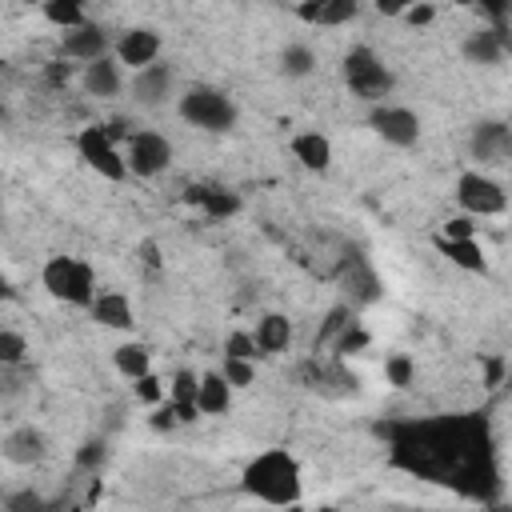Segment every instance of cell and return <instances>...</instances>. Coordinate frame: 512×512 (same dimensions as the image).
<instances>
[{"label": "cell", "mask_w": 512, "mask_h": 512, "mask_svg": "<svg viewBox=\"0 0 512 512\" xmlns=\"http://www.w3.org/2000/svg\"><path fill=\"white\" fill-rule=\"evenodd\" d=\"M92 320L104 324V328H116V332H128L132 328V300L124 292H96V300L88 304Z\"/></svg>", "instance_id": "cell-16"}, {"label": "cell", "mask_w": 512, "mask_h": 512, "mask_svg": "<svg viewBox=\"0 0 512 512\" xmlns=\"http://www.w3.org/2000/svg\"><path fill=\"white\" fill-rule=\"evenodd\" d=\"M256 348H260V356H276V352H284L288 348V340H292V324H288V316H280V312H268V316H260L256 320Z\"/></svg>", "instance_id": "cell-21"}, {"label": "cell", "mask_w": 512, "mask_h": 512, "mask_svg": "<svg viewBox=\"0 0 512 512\" xmlns=\"http://www.w3.org/2000/svg\"><path fill=\"white\" fill-rule=\"evenodd\" d=\"M240 484H244L248 496L284 508V504H296L300 500V464L284 448H264L260 456H252L244 464Z\"/></svg>", "instance_id": "cell-1"}, {"label": "cell", "mask_w": 512, "mask_h": 512, "mask_svg": "<svg viewBox=\"0 0 512 512\" xmlns=\"http://www.w3.org/2000/svg\"><path fill=\"white\" fill-rule=\"evenodd\" d=\"M40 284L52 300H64L76 308H88L96 300V272L80 256H52L40 272Z\"/></svg>", "instance_id": "cell-2"}, {"label": "cell", "mask_w": 512, "mask_h": 512, "mask_svg": "<svg viewBox=\"0 0 512 512\" xmlns=\"http://www.w3.org/2000/svg\"><path fill=\"white\" fill-rule=\"evenodd\" d=\"M184 200L188 204H196L208 220H224V216H232L236 208H240V196L236 192H224V188H208V184H196V188H188L184 192Z\"/></svg>", "instance_id": "cell-19"}, {"label": "cell", "mask_w": 512, "mask_h": 512, "mask_svg": "<svg viewBox=\"0 0 512 512\" xmlns=\"http://www.w3.org/2000/svg\"><path fill=\"white\" fill-rule=\"evenodd\" d=\"M148 424L156 428V432H168L172 424H180V416H176V404L168 400V404H156V412L148 416Z\"/></svg>", "instance_id": "cell-35"}, {"label": "cell", "mask_w": 512, "mask_h": 512, "mask_svg": "<svg viewBox=\"0 0 512 512\" xmlns=\"http://www.w3.org/2000/svg\"><path fill=\"white\" fill-rule=\"evenodd\" d=\"M24 352H28L24 336H20V332H12V328H4V332H0V364H20V360H24Z\"/></svg>", "instance_id": "cell-30"}, {"label": "cell", "mask_w": 512, "mask_h": 512, "mask_svg": "<svg viewBox=\"0 0 512 512\" xmlns=\"http://www.w3.org/2000/svg\"><path fill=\"white\" fill-rule=\"evenodd\" d=\"M360 348H368V332H364L356 320H348L344 332L332 340V352H336V356H352V352H360Z\"/></svg>", "instance_id": "cell-26"}, {"label": "cell", "mask_w": 512, "mask_h": 512, "mask_svg": "<svg viewBox=\"0 0 512 512\" xmlns=\"http://www.w3.org/2000/svg\"><path fill=\"white\" fill-rule=\"evenodd\" d=\"M64 56H68V60H80V64H92V60L108 56V32H104L100 24L68 28V32H64Z\"/></svg>", "instance_id": "cell-11"}, {"label": "cell", "mask_w": 512, "mask_h": 512, "mask_svg": "<svg viewBox=\"0 0 512 512\" xmlns=\"http://www.w3.org/2000/svg\"><path fill=\"white\" fill-rule=\"evenodd\" d=\"M140 252H144V264H148V268H160V256H156V244H152V240H144Z\"/></svg>", "instance_id": "cell-41"}, {"label": "cell", "mask_w": 512, "mask_h": 512, "mask_svg": "<svg viewBox=\"0 0 512 512\" xmlns=\"http://www.w3.org/2000/svg\"><path fill=\"white\" fill-rule=\"evenodd\" d=\"M104 460V440H84L80 452H76V464L80 468H96Z\"/></svg>", "instance_id": "cell-36"}, {"label": "cell", "mask_w": 512, "mask_h": 512, "mask_svg": "<svg viewBox=\"0 0 512 512\" xmlns=\"http://www.w3.org/2000/svg\"><path fill=\"white\" fill-rule=\"evenodd\" d=\"M196 404L204 416H224L232 408V384L224 372H200V392H196Z\"/></svg>", "instance_id": "cell-20"}, {"label": "cell", "mask_w": 512, "mask_h": 512, "mask_svg": "<svg viewBox=\"0 0 512 512\" xmlns=\"http://www.w3.org/2000/svg\"><path fill=\"white\" fill-rule=\"evenodd\" d=\"M136 396H140L144 404H160V400H164V384H160L152 372H144V376L136 380Z\"/></svg>", "instance_id": "cell-34"}, {"label": "cell", "mask_w": 512, "mask_h": 512, "mask_svg": "<svg viewBox=\"0 0 512 512\" xmlns=\"http://www.w3.org/2000/svg\"><path fill=\"white\" fill-rule=\"evenodd\" d=\"M220 372L228 376V384H232V388H248V384L256 380L252 360H240V356H224V368H220Z\"/></svg>", "instance_id": "cell-28"}, {"label": "cell", "mask_w": 512, "mask_h": 512, "mask_svg": "<svg viewBox=\"0 0 512 512\" xmlns=\"http://www.w3.org/2000/svg\"><path fill=\"white\" fill-rule=\"evenodd\" d=\"M368 124H372V132H376L384 144H392V148H412V144L420 140V116H416L412 108H404V104H388V100L372 104Z\"/></svg>", "instance_id": "cell-7"}, {"label": "cell", "mask_w": 512, "mask_h": 512, "mask_svg": "<svg viewBox=\"0 0 512 512\" xmlns=\"http://www.w3.org/2000/svg\"><path fill=\"white\" fill-rule=\"evenodd\" d=\"M296 16L308 24H320V28H340L360 16V0H304L296 8Z\"/></svg>", "instance_id": "cell-13"}, {"label": "cell", "mask_w": 512, "mask_h": 512, "mask_svg": "<svg viewBox=\"0 0 512 512\" xmlns=\"http://www.w3.org/2000/svg\"><path fill=\"white\" fill-rule=\"evenodd\" d=\"M112 364H116L120 376L140 380L144 372H152V352H148V344H140V340H124V344L112 348Z\"/></svg>", "instance_id": "cell-22"}, {"label": "cell", "mask_w": 512, "mask_h": 512, "mask_svg": "<svg viewBox=\"0 0 512 512\" xmlns=\"http://www.w3.org/2000/svg\"><path fill=\"white\" fill-rule=\"evenodd\" d=\"M172 92V68L168 64H148L132 76V100L144 104V108H156L164 104V96Z\"/></svg>", "instance_id": "cell-14"}, {"label": "cell", "mask_w": 512, "mask_h": 512, "mask_svg": "<svg viewBox=\"0 0 512 512\" xmlns=\"http://www.w3.org/2000/svg\"><path fill=\"white\" fill-rule=\"evenodd\" d=\"M280 68H284V76H308L316 68V56L308 44H288L280 52Z\"/></svg>", "instance_id": "cell-25"}, {"label": "cell", "mask_w": 512, "mask_h": 512, "mask_svg": "<svg viewBox=\"0 0 512 512\" xmlns=\"http://www.w3.org/2000/svg\"><path fill=\"white\" fill-rule=\"evenodd\" d=\"M124 156H128L132 176H144V180H148V176H160V172L172 164V140H168L164 132L140 128V132H132Z\"/></svg>", "instance_id": "cell-8"}, {"label": "cell", "mask_w": 512, "mask_h": 512, "mask_svg": "<svg viewBox=\"0 0 512 512\" xmlns=\"http://www.w3.org/2000/svg\"><path fill=\"white\" fill-rule=\"evenodd\" d=\"M76 152H80V160L96 172V176H104V180H124L132 168H128V156H124V148H120V140L108 132V124H88V128H80L76 132Z\"/></svg>", "instance_id": "cell-5"}, {"label": "cell", "mask_w": 512, "mask_h": 512, "mask_svg": "<svg viewBox=\"0 0 512 512\" xmlns=\"http://www.w3.org/2000/svg\"><path fill=\"white\" fill-rule=\"evenodd\" d=\"M460 52H464L468 64H496V60L504 56V40H500L492 28H480V32H472V36L460 44Z\"/></svg>", "instance_id": "cell-23"}, {"label": "cell", "mask_w": 512, "mask_h": 512, "mask_svg": "<svg viewBox=\"0 0 512 512\" xmlns=\"http://www.w3.org/2000/svg\"><path fill=\"white\" fill-rule=\"evenodd\" d=\"M224 356L256 360V356H260V348H256V336H248V332H232V336L224 340Z\"/></svg>", "instance_id": "cell-32"}, {"label": "cell", "mask_w": 512, "mask_h": 512, "mask_svg": "<svg viewBox=\"0 0 512 512\" xmlns=\"http://www.w3.org/2000/svg\"><path fill=\"white\" fill-rule=\"evenodd\" d=\"M288 148L300 160V168H308V172H328V164H332V140L324 132H296L288 140Z\"/></svg>", "instance_id": "cell-15"}, {"label": "cell", "mask_w": 512, "mask_h": 512, "mask_svg": "<svg viewBox=\"0 0 512 512\" xmlns=\"http://www.w3.org/2000/svg\"><path fill=\"white\" fill-rule=\"evenodd\" d=\"M24 4H48V0H24Z\"/></svg>", "instance_id": "cell-43"}, {"label": "cell", "mask_w": 512, "mask_h": 512, "mask_svg": "<svg viewBox=\"0 0 512 512\" xmlns=\"http://www.w3.org/2000/svg\"><path fill=\"white\" fill-rule=\"evenodd\" d=\"M180 116L192 124V128H204V132H228L236 124V104L228 92L212 88V84H192L184 96H180Z\"/></svg>", "instance_id": "cell-4"}, {"label": "cell", "mask_w": 512, "mask_h": 512, "mask_svg": "<svg viewBox=\"0 0 512 512\" xmlns=\"http://www.w3.org/2000/svg\"><path fill=\"white\" fill-rule=\"evenodd\" d=\"M468 148H472V160L480 164H500L512 156V128L500 124V120H480L468 136Z\"/></svg>", "instance_id": "cell-9"}, {"label": "cell", "mask_w": 512, "mask_h": 512, "mask_svg": "<svg viewBox=\"0 0 512 512\" xmlns=\"http://www.w3.org/2000/svg\"><path fill=\"white\" fill-rule=\"evenodd\" d=\"M84 8H88V0H48V4H40L44 20L56 24V28H64V32L88 24V20H84Z\"/></svg>", "instance_id": "cell-24"}, {"label": "cell", "mask_w": 512, "mask_h": 512, "mask_svg": "<svg viewBox=\"0 0 512 512\" xmlns=\"http://www.w3.org/2000/svg\"><path fill=\"white\" fill-rule=\"evenodd\" d=\"M348 320H352V312H348L344 304H340V308H332V312H328V320H324V328H320V336H316V348H320V344H332V340L344 332V324H348Z\"/></svg>", "instance_id": "cell-31"}, {"label": "cell", "mask_w": 512, "mask_h": 512, "mask_svg": "<svg viewBox=\"0 0 512 512\" xmlns=\"http://www.w3.org/2000/svg\"><path fill=\"white\" fill-rule=\"evenodd\" d=\"M116 56H120V64H128L132 72L156 64V60H160V32H152V28H128V32L116 40Z\"/></svg>", "instance_id": "cell-10"}, {"label": "cell", "mask_w": 512, "mask_h": 512, "mask_svg": "<svg viewBox=\"0 0 512 512\" xmlns=\"http://www.w3.org/2000/svg\"><path fill=\"white\" fill-rule=\"evenodd\" d=\"M440 236H452V240H464V236H476V216H452L444 228H440Z\"/></svg>", "instance_id": "cell-33"}, {"label": "cell", "mask_w": 512, "mask_h": 512, "mask_svg": "<svg viewBox=\"0 0 512 512\" xmlns=\"http://www.w3.org/2000/svg\"><path fill=\"white\" fill-rule=\"evenodd\" d=\"M84 88L92 96H116L120 84H124V72H120V56H100L92 64H84Z\"/></svg>", "instance_id": "cell-18"}, {"label": "cell", "mask_w": 512, "mask_h": 512, "mask_svg": "<svg viewBox=\"0 0 512 512\" xmlns=\"http://www.w3.org/2000/svg\"><path fill=\"white\" fill-rule=\"evenodd\" d=\"M464 4H480V8H488L492 16H504V0H464Z\"/></svg>", "instance_id": "cell-42"}, {"label": "cell", "mask_w": 512, "mask_h": 512, "mask_svg": "<svg viewBox=\"0 0 512 512\" xmlns=\"http://www.w3.org/2000/svg\"><path fill=\"white\" fill-rule=\"evenodd\" d=\"M404 20H408L412 28H428V24L436 20V8H432V4H412V8L404 12Z\"/></svg>", "instance_id": "cell-37"}, {"label": "cell", "mask_w": 512, "mask_h": 512, "mask_svg": "<svg viewBox=\"0 0 512 512\" xmlns=\"http://www.w3.org/2000/svg\"><path fill=\"white\" fill-rule=\"evenodd\" d=\"M196 392H200V376L192 368H180L172 376V388H168V400H192L196 404Z\"/></svg>", "instance_id": "cell-29"}, {"label": "cell", "mask_w": 512, "mask_h": 512, "mask_svg": "<svg viewBox=\"0 0 512 512\" xmlns=\"http://www.w3.org/2000/svg\"><path fill=\"white\" fill-rule=\"evenodd\" d=\"M4 460L8 464H36L44 460V432L32 424H20L4 436Z\"/></svg>", "instance_id": "cell-17"}, {"label": "cell", "mask_w": 512, "mask_h": 512, "mask_svg": "<svg viewBox=\"0 0 512 512\" xmlns=\"http://www.w3.org/2000/svg\"><path fill=\"white\" fill-rule=\"evenodd\" d=\"M4 508H8V512H24V508H40V496H36V492H16V496H8V500H4Z\"/></svg>", "instance_id": "cell-38"}, {"label": "cell", "mask_w": 512, "mask_h": 512, "mask_svg": "<svg viewBox=\"0 0 512 512\" xmlns=\"http://www.w3.org/2000/svg\"><path fill=\"white\" fill-rule=\"evenodd\" d=\"M340 72H344L348 92L360 96V100H368V104H380V100L392 92V84H396L392 72H388V64H384L372 48H364V44H356V48L344 52Z\"/></svg>", "instance_id": "cell-3"}, {"label": "cell", "mask_w": 512, "mask_h": 512, "mask_svg": "<svg viewBox=\"0 0 512 512\" xmlns=\"http://www.w3.org/2000/svg\"><path fill=\"white\" fill-rule=\"evenodd\" d=\"M372 4H376L380 16H404L412 8V0H372Z\"/></svg>", "instance_id": "cell-39"}, {"label": "cell", "mask_w": 512, "mask_h": 512, "mask_svg": "<svg viewBox=\"0 0 512 512\" xmlns=\"http://www.w3.org/2000/svg\"><path fill=\"white\" fill-rule=\"evenodd\" d=\"M48 80H52V84L60 88V84H68V80H72V68H68L64 60H56V64H48Z\"/></svg>", "instance_id": "cell-40"}, {"label": "cell", "mask_w": 512, "mask_h": 512, "mask_svg": "<svg viewBox=\"0 0 512 512\" xmlns=\"http://www.w3.org/2000/svg\"><path fill=\"white\" fill-rule=\"evenodd\" d=\"M432 244H436V252H440L448 264H456V268L476 272V276H484V272H488V256H484V248H480V240H476V236H464V240L436 236Z\"/></svg>", "instance_id": "cell-12"}, {"label": "cell", "mask_w": 512, "mask_h": 512, "mask_svg": "<svg viewBox=\"0 0 512 512\" xmlns=\"http://www.w3.org/2000/svg\"><path fill=\"white\" fill-rule=\"evenodd\" d=\"M456 204H460L468 216L484 220V216H500V212L508 208V192H504V184L492 180L488 172L468 168V172H460V180H456Z\"/></svg>", "instance_id": "cell-6"}, {"label": "cell", "mask_w": 512, "mask_h": 512, "mask_svg": "<svg viewBox=\"0 0 512 512\" xmlns=\"http://www.w3.org/2000/svg\"><path fill=\"white\" fill-rule=\"evenodd\" d=\"M384 376H388V384H392V388H408V384H412V376H416L412 356H404V352L388 356V360H384Z\"/></svg>", "instance_id": "cell-27"}]
</instances>
